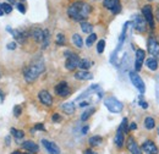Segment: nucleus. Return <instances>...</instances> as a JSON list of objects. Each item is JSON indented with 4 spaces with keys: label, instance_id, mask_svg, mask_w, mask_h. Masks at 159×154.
<instances>
[{
    "label": "nucleus",
    "instance_id": "32",
    "mask_svg": "<svg viewBox=\"0 0 159 154\" xmlns=\"http://www.w3.org/2000/svg\"><path fill=\"white\" fill-rule=\"evenodd\" d=\"M1 7H2L4 14H10V12L12 11V6H11V4H9V2H4V4H1Z\"/></svg>",
    "mask_w": 159,
    "mask_h": 154
},
{
    "label": "nucleus",
    "instance_id": "41",
    "mask_svg": "<svg viewBox=\"0 0 159 154\" xmlns=\"http://www.w3.org/2000/svg\"><path fill=\"white\" fill-rule=\"evenodd\" d=\"M139 105H141V106H142L143 109H147V108H148V104H147L146 102H142V100L139 102Z\"/></svg>",
    "mask_w": 159,
    "mask_h": 154
},
{
    "label": "nucleus",
    "instance_id": "42",
    "mask_svg": "<svg viewBox=\"0 0 159 154\" xmlns=\"http://www.w3.org/2000/svg\"><path fill=\"white\" fill-rule=\"evenodd\" d=\"M154 16H156V19L159 21V6H157V9H156V12H154Z\"/></svg>",
    "mask_w": 159,
    "mask_h": 154
},
{
    "label": "nucleus",
    "instance_id": "27",
    "mask_svg": "<svg viewBox=\"0 0 159 154\" xmlns=\"http://www.w3.org/2000/svg\"><path fill=\"white\" fill-rule=\"evenodd\" d=\"M11 134L16 138V141H20L25 137V132L21 131V130H16V129H11Z\"/></svg>",
    "mask_w": 159,
    "mask_h": 154
},
{
    "label": "nucleus",
    "instance_id": "24",
    "mask_svg": "<svg viewBox=\"0 0 159 154\" xmlns=\"http://www.w3.org/2000/svg\"><path fill=\"white\" fill-rule=\"evenodd\" d=\"M102 142H103V138L100 136H92L89 138V144L92 147H98V146L102 144Z\"/></svg>",
    "mask_w": 159,
    "mask_h": 154
},
{
    "label": "nucleus",
    "instance_id": "49",
    "mask_svg": "<svg viewBox=\"0 0 159 154\" xmlns=\"http://www.w3.org/2000/svg\"><path fill=\"white\" fill-rule=\"evenodd\" d=\"M11 154H22V153H21L20 151H15V152H12Z\"/></svg>",
    "mask_w": 159,
    "mask_h": 154
},
{
    "label": "nucleus",
    "instance_id": "40",
    "mask_svg": "<svg viewBox=\"0 0 159 154\" xmlns=\"http://www.w3.org/2000/svg\"><path fill=\"white\" fill-rule=\"evenodd\" d=\"M52 120L54 121V122H59L60 120H61V116L59 114H54V115L52 116Z\"/></svg>",
    "mask_w": 159,
    "mask_h": 154
},
{
    "label": "nucleus",
    "instance_id": "20",
    "mask_svg": "<svg viewBox=\"0 0 159 154\" xmlns=\"http://www.w3.org/2000/svg\"><path fill=\"white\" fill-rule=\"evenodd\" d=\"M92 74L86 71V70H81V71H77L75 74V78L76 79H81V81H84V79H91L92 78Z\"/></svg>",
    "mask_w": 159,
    "mask_h": 154
},
{
    "label": "nucleus",
    "instance_id": "15",
    "mask_svg": "<svg viewBox=\"0 0 159 154\" xmlns=\"http://www.w3.org/2000/svg\"><path fill=\"white\" fill-rule=\"evenodd\" d=\"M144 58H146V53H144V50L137 49V50H136V64H135V69H136V71H139V70H141L142 64H143V61H144Z\"/></svg>",
    "mask_w": 159,
    "mask_h": 154
},
{
    "label": "nucleus",
    "instance_id": "11",
    "mask_svg": "<svg viewBox=\"0 0 159 154\" xmlns=\"http://www.w3.org/2000/svg\"><path fill=\"white\" fill-rule=\"evenodd\" d=\"M42 144L44 146V148L47 149V152L49 154H60V148L55 143H53L48 139H42Z\"/></svg>",
    "mask_w": 159,
    "mask_h": 154
},
{
    "label": "nucleus",
    "instance_id": "9",
    "mask_svg": "<svg viewBox=\"0 0 159 154\" xmlns=\"http://www.w3.org/2000/svg\"><path fill=\"white\" fill-rule=\"evenodd\" d=\"M148 52L152 57L159 58V42L154 37H149L148 39Z\"/></svg>",
    "mask_w": 159,
    "mask_h": 154
},
{
    "label": "nucleus",
    "instance_id": "34",
    "mask_svg": "<svg viewBox=\"0 0 159 154\" xmlns=\"http://www.w3.org/2000/svg\"><path fill=\"white\" fill-rule=\"evenodd\" d=\"M65 43H66L65 36H64L62 33H59V34L57 36V44H58V45H64Z\"/></svg>",
    "mask_w": 159,
    "mask_h": 154
},
{
    "label": "nucleus",
    "instance_id": "22",
    "mask_svg": "<svg viewBox=\"0 0 159 154\" xmlns=\"http://www.w3.org/2000/svg\"><path fill=\"white\" fill-rule=\"evenodd\" d=\"M146 65H147V67H148L149 70H153V71H156V70L158 69V61L154 58L147 59V60H146Z\"/></svg>",
    "mask_w": 159,
    "mask_h": 154
},
{
    "label": "nucleus",
    "instance_id": "2",
    "mask_svg": "<svg viewBox=\"0 0 159 154\" xmlns=\"http://www.w3.org/2000/svg\"><path fill=\"white\" fill-rule=\"evenodd\" d=\"M44 71V64L42 60H34L30 66H27L25 69V79L27 83H32L34 82L39 75Z\"/></svg>",
    "mask_w": 159,
    "mask_h": 154
},
{
    "label": "nucleus",
    "instance_id": "44",
    "mask_svg": "<svg viewBox=\"0 0 159 154\" xmlns=\"http://www.w3.org/2000/svg\"><path fill=\"white\" fill-rule=\"evenodd\" d=\"M84 154H97V153L93 152L92 149H86V151H84Z\"/></svg>",
    "mask_w": 159,
    "mask_h": 154
},
{
    "label": "nucleus",
    "instance_id": "51",
    "mask_svg": "<svg viewBox=\"0 0 159 154\" xmlns=\"http://www.w3.org/2000/svg\"><path fill=\"white\" fill-rule=\"evenodd\" d=\"M22 154H31V153H22Z\"/></svg>",
    "mask_w": 159,
    "mask_h": 154
},
{
    "label": "nucleus",
    "instance_id": "35",
    "mask_svg": "<svg viewBox=\"0 0 159 154\" xmlns=\"http://www.w3.org/2000/svg\"><path fill=\"white\" fill-rule=\"evenodd\" d=\"M120 129H121L125 134L129 131V127H127V119H124V120H122V122H121V125H120Z\"/></svg>",
    "mask_w": 159,
    "mask_h": 154
},
{
    "label": "nucleus",
    "instance_id": "36",
    "mask_svg": "<svg viewBox=\"0 0 159 154\" xmlns=\"http://www.w3.org/2000/svg\"><path fill=\"white\" fill-rule=\"evenodd\" d=\"M21 113H22V109H21L20 105H16V106H14V115L16 116V117H19L21 115Z\"/></svg>",
    "mask_w": 159,
    "mask_h": 154
},
{
    "label": "nucleus",
    "instance_id": "5",
    "mask_svg": "<svg viewBox=\"0 0 159 154\" xmlns=\"http://www.w3.org/2000/svg\"><path fill=\"white\" fill-rule=\"evenodd\" d=\"M142 14L144 16L146 22H148L151 29L154 28V16H153V11H152V6L151 5H144L142 7Z\"/></svg>",
    "mask_w": 159,
    "mask_h": 154
},
{
    "label": "nucleus",
    "instance_id": "17",
    "mask_svg": "<svg viewBox=\"0 0 159 154\" xmlns=\"http://www.w3.org/2000/svg\"><path fill=\"white\" fill-rule=\"evenodd\" d=\"M30 36H31V38L34 39L36 42L42 43L43 42V37H44V31L40 29V28H32L30 31Z\"/></svg>",
    "mask_w": 159,
    "mask_h": 154
},
{
    "label": "nucleus",
    "instance_id": "50",
    "mask_svg": "<svg viewBox=\"0 0 159 154\" xmlns=\"http://www.w3.org/2000/svg\"><path fill=\"white\" fill-rule=\"evenodd\" d=\"M9 1V4H15V0H7Z\"/></svg>",
    "mask_w": 159,
    "mask_h": 154
},
{
    "label": "nucleus",
    "instance_id": "14",
    "mask_svg": "<svg viewBox=\"0 0 159 154\" xmlns=\"http://www.w3.org/2000/svg\"><path fill=\"white\" fill-rule=\"evenodd\" d=\"M22 147L23 149H26L28 153H38L39 151V147L37 146V143H34L33 141H25L22 143Z\"/></svg>",
    "mask_w": 159,
    "mask_h": 154
},
{
    "label": "nucleus",
    "instance_id": "18",
    "mask_svg": "<svg viewBox=\"0 0 159 154\" xmlns=\"http://www.w3.org/2000/svg\"><path fill=\"white\" fill-rule=\"evenodd\" d=\"M134 25H135V28L139 31V32H143L146 29V20L141 16H136L135 21H134Z\"/></svg>",
    "mask_w": 159,
    "mask_h": 154
},
{
    "label": "nucleus",
    "instance_id": "16",
    "mask_svg": "<svg viewBox=\"0 0 159 154\" xmlns=\"http://www.w3.org/2000/svg\"><path fill=\"white\" fill-rule=\"evenodd\" d=\"M7 29V32H10L12 36H14V38L16 39L19 43H23L25 40H26V38H27V33H25V32H21V31H15V29H11L10 27H7L6 28Z\"/></svg>",
    "mask_w": 159,
    "mask_h": 154
},
{
    "label": "nucleus",
    "instance_id": "31",
    "mask_svg": "<svg viewBox=\"0 0 159 154\" xmlns=\"http://www.w3.org/2000/svg\"><path fill=\"white\" fill-rule=\"evenodd\" d=\"M96 40H97V34H96V33H91V34L88 36V38L86 39V45H87V47H92V44H93Z\"/></svg>",
    "mask_w": 159,
    "mask_h": 154
},
{
    "label": "nucleus",
    "instance_id": "8",
    "mask_svg": "<svg viewBox=\"0 0 159 154\" xmlns=\"http://www.w3.org/2000/svg\"><path fill=\"white\" fill-rule=\"evenodd\" d=\"M55 93H57V94H58L59 97H62V98L70 96L71 91H70V87H69L67 82L62 81V82L58 83V84L55 86Z\"/></svg>",
    "mask_w": 159,
    "mask_h": 154
},
{
    "label": "nucleus",
    "instance_id": "47",
    "mask_svg": "<svg viewBox=\"0 0 159 154\" xmlns=\"http://www.w3.org/2000/svg\"><path fill=\"white\" fill-rule=\"evenodd\" d=\"M5 141H6V144H7V146H10V137H6V139H5Z\"/></svg>",
    "mask_w": 159,
    "mask_h": 154
},
{
    "label": "nucleus",
    "instance_id": "25",
    "mask_svg": "<svg viewBox=\"0 0 159 154\" xmlns=\"http://www.w3.org/2000/svg\"><path fill=\"white\" fill-rule=\"evenodd\" d=\"M92 61H89L88 59H82L81 61H80V65H79V67H81V70H88L91 66H92Z\"/></svg>",
    "mask_w": 159,
    "mask_h": 154
},
{
    "label": "nucleus",
    "instance_id": "29",
    "mask_svg": "<svg viewBox=\"0 0 159 154\" xmlns=\"http://www.w3.org/2000/svg\"><path fill=\"white\" fill-rule=\"evenodd\" d=\"M94 111H96V109H94V108H89V109H87V110L81 115V120H82V121L88 120V119H89V116L92 115Z\"/></svg>",
    "mask_w": 159,
    "mask_h": 154
},
{
    "label": "nucleus",
    "instance_id": "6",
    "mask_svg": "<svg viewBox=\"0 0 159 154\" xmlns=\"http://www.w3.org/2000/svg\"><path fill=\"white\" fill-rule=\"evenodd\" d=\"M103 5L105 9L110 10L113 14H119L121 11L120 0H103Z\"/></svg>",
    "mask_w": 159,
    "mask_h": 154
},
{
    "label": "nucleus",
    "instance_id": "38",
    "mask_svg": "<svg viewBox=\"0 0 159 154\" xmlns=\"http://www.w3.org/2000/svg\"><path fill=\"white\" fill-rule=\"evenodd\" d=\"M34 130L45 131V129H44V125H43V124H36V125H34V129H33V131H34Z\"/></svg>",
    "mask_w": 159,
    "mask_h": 154
},
{
    "label": "nucleus",
    "instance_id": "46",
    "mask_svg": "<svg viewBox=\"0 0 159 154\" xmlns=\"http://www.w3.org/2000/svg\"><path fill=\"white\" fill-rule=\"evenodd\" d=\"M87 132H88V126H84L82 129V134H87Z\"/></svg>",
    "mask_w": 159,
    "mask_h": 154
},
{
    "label": "nucleus",
    "instance_id": "33",
    "mask_svg": "<svg viewBox=\"0 0 159 154\" xmlns=\"http://www.w3.org/2000/svg\"><path fill=\"white\" fill-rule=\"evenodd\" d=\"M104 48H105V40L102 39V40L98 42V44H97V52H98L99 54H102V53L104 52Z\"/></svg>",
    "mask_w": 159,
    "mask_h": 154
},
{
    "label": "nucleus",
    "instance_id": "23",
    "mask_svg": "<svg viewBox=\"0 0 159 154\" xmlns=\"http://www.w3.org/2000/svg\"><path fill=\"white\" fill-rule=\"evenodd\" d=\"M81 29H82V32H84V33H92L93 26H92L89 22L82 21V22H81Z\"/></svg>",
    "mask_w": 159,
    "mask_h": 154
},
{
    "label": "nucleus",
    "instance_id": "1",
    "mask_svg": "<svg viewBox=\"0 0 159 154\" xmlns=\"http://www.w3.org/2000/svg\"><path fill=\"white\" fill-rule=\"evenodd\" d=\"M92 6L86 1H75L67 9V15L70 19L77 22H82L89 16Z\"/></svg>",
    "mask_w": 159,
    "mask_h": 154
},
{
    "label": "nucleus",
    "instance_id": "21",
    "mask_svg": "<svg viewBox=\"0 0 159 154\" xmlns=\"http://www.w3.org/2000/svg\"><path fill=\"white\" fill-rule=\"evenodd\" d=\"M124 135H125V132L121 130V129H118V132H116V136H115V144H116V147H119L121 148L122 146H124Z\"/></svg>",
    "mask_w": 159,
    "mask_h": 154
},
{
    "label": "nucleus",
    "instance_id": "45",
    "mask_svg": "<svg viewBox=\"0 0 159 154\" xmlns=\"http://www.w3.org/2000/svg\"><path fill=\"white\" fill-rule=\"evenodd\" d=\"M87 105H88V102H82V103L80 104L81 108H84V106H87Z\"/></svg>",
    "mask_w": 159,
    "mask_h": 154
},
{
    "label": "nucleus",
    "instance_id": "30",
    "mask_svg": "<svg viewBox=\"0 0 159 154\" xmlns=\"http://www.w3.org/2000/svg\"><path fill=\"white\" fill-rule=\"evenodd\" d=\"M49 45V31L44 29V37H43V42H42V48L45 49Z\"/></svg>",
    "mask_w": 159,
    "mask_h": 154
},
{
    "label": "nucleus",
    "instance_id": "39",
    "mask_svg": "<svg viewBox=\"0 0 159 154\" xmlns=\"http://www.w3.org/2000/svg\"><path fill=\"white\" fill-rule=\"evenodd\" d=\"M6 48H7L9 50H15V49H16V43H15V42H11V43H9V44L6 45Z\"/></svg>",
    "mask_w": 159,
    "mask_h": 154
},
{
    "label": "nucleus",
    "instance_id": "19",
    "mask_svg": "<svg viewBox=\"0 0 159 154\" xmlns=\"http://www.w3.org/2000/svg\"><path fill=\"white\" fill-rule=\"evenodd\" d=\"M60 108L66 115H72L75 113V104L74 103H64V104H61Z\"/></svg>",
    "mask_w": 159,
    "mask_h": 154
},
{
    "label": "nucleus",
    "instance_id": "3",
    "mask_svg": "<svg viewBox=\"0 0 159 154\" xmlns=\"http://www.w3.org/2000/svg\"><path fill=\"white\" fill-rule=\"evenodd\" d=\"M104 105L107 106V109L110 113H120L122 110V103L119 102L116 98L114 97H108L104 99Z\"/></svg>",
    "mask_w": 159,
    "mask_h": 154
},
{
    "label": "nucleus",
    "instance_id": "12",
    "mask_svg": "<svg viewBox=\"0 0 159 154\" xmlns=\"http://www.w3.org/2000/svg\"><path fill=\"white\" fill-rule=\"evenodd\" d=\"M142 151L147 154H157L158 153V148L156 146V143L153 141H146L142 144Z\"/></svg>",
    "mask_w": 159,
    "mask_h": 154
},
{
    "label": "nucleus",
    "instance_id": "37",
    "mask_svg": "<svg viewBox=\"0 0 159 154\" xmlns=\"http://www.w3.org/2000/svg\"><path fill=\"white\" fill-rule=\"evenodd\" d=\"M16 6H17V10L20 11L21 14H25V12H26V7H25V5H23V4L19 2V4H16Z\"/></svg>",
    "mask_w": 159,
    "mask_h": 154
},
{
    "label": "nucleus",
    "instance_id": "26",
    "mask_svg": "<svg viewBox=\"0 0 159 154\" xmlns=\"http://www.w3.org/2000/svg\"><path fill=\"white\" fill-rule=\"evenodd\" d=\"M144 126H146L147 130H152V129H154V126H156V121H154V119L151 117V116L146 117V120H144Z\"/></svg>",
    "mask_w": 159,
    "mask_h": 154
},
{
    "label": "nucleus",
    "instance_id": "10",
    "mask_svg": "<svg viewBox=\"0 0 159 154\" xmlns=\"http://www.w3.org/2000/svg\"><path fill=\"white\" fill-rule=\"evenodd\" d=\"M38 99H39V102L43 105L50 106L53 104V97L50 96V93L48 91H45V89L40 91L39 93H38Z\"/></svg>",
    "mask_w": 159,
    "mask_h": 154
},
{
    "label": "nucleus",
    "instance_id": "7",
    "mask_svg": "<svg viewBox=\"0 0 159 154\" xmlns=\"http://www.w3.org/2000/svg\"><path fill=\"white\" fill-rule=\"evenodd\" d=\"M130 79H131L132 84L139 89L141 93H144V91H146L144 82L142 81V78H141L136 72H134V71H131V72H130Z\"/></svg>",
    "mask_w": 159,
    "mask_h": 154
},
{
    "label": "nucleus",
    "instance_id": "28",
    "mask_svg": "<svg viewBox=\"0 0 159 154\" xmlns=\"http://www.w3.org/2000/svg\"><path fill=\"white\" fill-rule=\"evenodd\" d=\"M72 42H74V44H75L77 48H82V47H83V40H82L80 34H74V36H72Z\"/></svg>",
    "mask_w": 159,
    "mask_h": 154
},
{
    "label": "nucleus",
    "instance_id": "48",
    "mask_svg": "<svg viewBox=\"0 0 159 154\" xmlns=\"http://www.w3.org/2000/svg\"><path fill=\"white\" fill-rule=\"evenodd\" d=\"M4 15V11H2V7H1V4H0V16Z\"/></svg>",
    "mask_w": 159,
    "mask_h": 154
},
{
    "label": "nucleus",
    "instance_id": "13",
    "mask_svg": "<svg viewBox=\"0 0 159 154\" xmlns=\"http://www.w3.org/2000/svg\"><path fill=\"white\" fill-rule=\"evenodd\" d=\"M126 146H127V149L130 151L131 154H142V149L139 148V146L136 143V141L134 139V137H129Z\"/></svg>",
    "mask_w": 159,
    "mask_h": 154
},
{
    "label": "nucleus",
    "instance_id": "4",
    "mask_svg": "<svg viewBox=\"0 0 159 154\" xmlns=\"http://www.w3.org/2000/svg\"><path fill=\"white\" fill-rule=\"evenodd\" d=\"M65 57H66V62H65V67L70 71L75 70L76 67H79L81 59L79 58L77 54L71 53V52H65Z\"/></svg>",
    "mask_w": 159,
    "mask_h": 154
},
{
    "label": "nucleus",
    "instance_id": "43",
    "mask_svg": "<svg viewBox=\"0 0 159 154\" xmlns=\"http://www.w3.org/2000/svg\"><path fill=\"white\" fill-rule=\"evenodd\" d=\"M137 129V125H136V122H132L131 125H130V130H136Z\"/></svg>",
    "mask_w": 159,
    "mask_h": 154
}]
</instances>
